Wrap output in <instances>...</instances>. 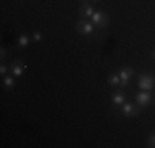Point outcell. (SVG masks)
Wrapping results in <instances>:
<instances>
[{
	"label": "cell",
	"instance_id": "cell-1",
	"mask_svg": "<svg viewBox=\"0 0 155 148\" xmlns=\"http://www.w3.org/2000/svg\"><path fill=\"white\" fill-rule=\"evenodd\" d=\"M91 21L94 23L96 28H107L109 25V15L106 12H102V10H96L93 13V17H91Z\"/></svg>",
	"mask_w": 155,
	"mask_h": 148
},
{
	"label": "cell",
	"instance_id": "cell-2",
	"mask_svg": "<svg viewBox=\"0 0 155 148\" xmlns=\"http://www.w3.org/2000/svg\"><path fill=\"white\" fill-rule=\"evenodd\" d=\"M76 31L81 33V35H94L96 31V27L94 23L91 20H84V18H81L79 21H76Z\"/></svg>",
	"mask_w": 155,
	"mask_h": 148
},
{
	"label": "cell",
	"instance_id": "cell-3",
	"mask_svg": "<svg viewBox=\"0 0 155 148\" xmlns=\"http://www.w3.org/2000/svg\"><path fill=\"white\" fill-rule=\"evenodd\" d=\"M120 114H122L124 117H137L140 114V107L137 104H132V102L125 101L122 105H120Z\"/></svg>",
	"mask_w": 155,
	"mask_h": 148
},
{
	"label": "cell",
	"instance_id": "cell-4",
	"mask_svg": "<svg viewBox=\"0 0 155 148\" xmlns=\"http://www.w3.org/2000/svg\"><path fill=\"white\" fill-rule=\"evenodd\" d=\"M155 86V76L152 74H140L139 76V87L142 91H152Z\"/></svg>",
	"mask_w": 155,
	"mask_h": 148
},
{
	"label": "cell",
	"instance_id": "cell-5",
	"mask_svg": "<svg viewBox=\"0 0 155 148\" xmlns=\"http://www.w3.org/2000/svg\"><path fill=\"white\" fill-rule=\"evenodd\" d=\"M27 68H28V66L25 64L23 59H15V61L10 63V72H12L13 76L17 77V79H18L20 76H23V72L27 71Z\"/></svg>",
	"mask_w": 155,
	"mask_h": 148
},
{
	"label": "cell",
	"instance_id": "cell-6",
	"mask_svg": "<svg viewBox=\"0 0 155 148\" xmlns=\"http://www.w3.org/2000/svg\"><path fill=\"white\" fill-rule=\"evenodd\" d=\"M134 69L132 68H122L119 71V77H120V89H125L130 86V79L134 77Z\"/></svg>",
	"mask_w": 155,
	"mask_h": 148
},
{
	"label": "cell",
	"instance_id": "cell-7",
	"mask_svg": "<svg viewBox=\"0 0 155 148\" xmlns=\"http://www.w3.org/2000/svg\"><path fill=\"white\" fill-rule=\"evenodd\" d=\"M150 102H152V94H150L149 91L137 92V95H135V104H137V105L140 107V109H143V107H147Z\"/></svg>",
	"mask_w": 155,
	"mask_h": 148
},
{
	"label": "cell",
	"instance_id": "cell-8",
	"mask_svg": "<svg viewBox=\"0 0 155 148\" xmlns=\"http://www.w3.org/2000/svg\"><path fill=\"white\" fill-rule=\"evenodd\" d=\"M96 12L94 10V7H93V3H83V5L79 7V15H81V18H84V20H91V17H93V13Z\"/></svg>",
	"mask_w": 155,
	"mask_h": 148
},
{
	"label": "cell",
	"instance_id": "cell-9",
	"mask_svg": "<svg viewBox=\"0 0 155 148\" xmlns=\"http://www.w3.org/2000/svg\"><path fill=\"white\" fill-rule=\"evenodd\" d=\"M110 102H112L116 107H120V105H122V104L125 102V92H124V89L112 92V94H110Z\"/></svg>",
	"mask_w": 155,
	"mask_h": 148
},
{
	"label": "cell",
	"instance_id": "cell-10",
	"mask_svg": "<svg viewBox=\"0 0 155 148\" xmlns=\"http://www.w3.org/2000/svg\"><path fill=\"white\" fill-rule=\"evenodd\" d=\"M2 84H3V87H5V89L12 91V89L15 87V84H17V77L10 72V74H7V76L2 77Z\"/></svg>",
	"mask_w": 155,
	"mask_h": 148
},
{
	"label": "cell",
	"instance_id": "cell-11",
	"mask_svg": "<svg viewBox=\"0 0 155 148\" xmlns=\"http://www.w3.org/2000/svg\"><path fill=\"white\" fill-rule=\"evenodd\" d=\"M107 84L112 87H120V77H119V72H110L107 76Z\"/></svg>",
	"mask_w": 155,
	"mask_h": 148
},
{
	"label": "cell",
	"instance_id": "cell-12",
	"mask_svg": "<svg viewBox=\"0 0 155 148\" xmlns=\"http://www.w3.org/2000/svg\"><path fill=\"white\" fill-rule=\"evenodd\" d=\"M17 44H18V48H27L28 44H30V38H28L25 33H21V35H18V38H17Z\"/></svg>",
	"mask_w": 155,
	"mask_h": 148
},
{
	"label": "cell",
	"instance_id": "cell-13",
	"mask_svg": "<svg viewBox=\"0 0 155 148\" xmlns=\"http://www.w3.org/2000/svg\"><path fill=\"white\" fill-rule=\"evenodd\" d=\"M8 72H10V66H7L5 63H2V64H0V74H2V77L7 76Z\"/></svg>",
	"mask_w": 155,
	"mask_h": 148
},
{
	"label": "cell",
	"instance_id": "cell-14",
	"mask_svg": "<svg viewBox=\"0 0 155 148\" xmlns=\"http://www.w3.org/2000/svg\"><path fill=\"white\" fill-rule=\"evenodd\" d=\"M31 40H33V41H36V43H40L43 40V35L40 31H35V33H33V36H31Z\"/></svg>",
	"mask_w": 155,
	"mask_h": 148
},
{
	"label": "cell",
	"instance_id": "cell-15",
	"mask_svg": "<svg viewBox=\"0 0 155 148\" xmlns=\"http://www.w3.org/2000/svg\"><path fill=\"white\" fill-rule=\"evenodd\" d=\"M147 146L155 148V133H152V135L149 137V140H147Z\"/></svg>",
	"mask_w": 155,
	"mask_h": 148
},
{
	"label": "cell",
	"instance_id": "cell-16",
	"mask_svg": "<svg viewBox=\"0 0 155 148\" xmlns=\"http://www.w3.org/2000/svg\"><path fill=\"white\" fill-rule=\"evenodd\" d=\"M0 56H2V59H5V56H7V53H5V48H2V54H0Z\"/></svg>",
	"mask_w": 155,
	"mask_h": 148
},
{
	"label": "cell",
	"instance_id": "cell-17",
	"mask_svg": "<svg viewBox=\"0 0 155 148\" xmlns=\"http://www.w3.org/2000/svg\"><path fill=\"white\" fill-rule=\"evenodd\" d=\"M152 58H153V61H155V50L152 51Z\"/></svg>",
	"mask_w": 155,
	"mask_h": 148
},
{
	"label": "cell",
	"instance_id": "cell-18",
	"mask_svg": "<svg viewBox=\"0 0 155 148\" xmlns=\"http://www.w3.org/2000/svg\"><path fill=\"white\" fill-rule=\"evenodd\" d=\"M87 2V0H81V3H86Z\"/></svg>",
	"mask_w": 155,
	"mask_h": 148
},
{
	"label": "cell",
	"instance_id": "cell-19",
	"mask_svg": "<svg viewBox=\"0 0 155 148\" xmlns=\"http://www.w3.org/2000/svg\"><path fill=\"white\" fill-rule=\"evenodd\" d=\"M91 2H94V3H96V2H99V0H91Z\"/></svg>",
	"mask_w": 155,
	"mask_h": 148
}]
</instances>
